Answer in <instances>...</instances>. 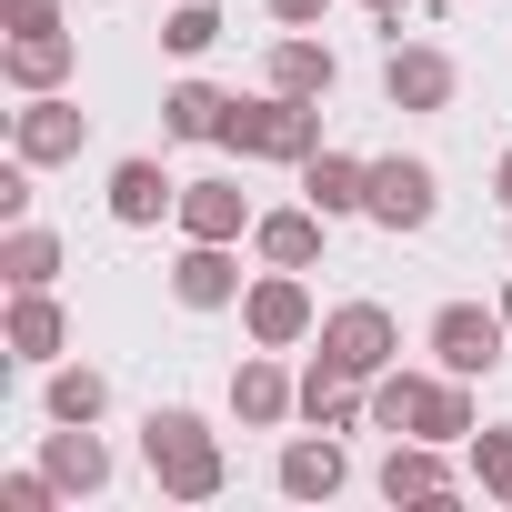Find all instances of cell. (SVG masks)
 <instances>
[{
	"mask_svg": "<svg viewBox=\"0 0 512 512\" xmlns=\"http://www.w3.org/2000/svg\"><path fill=\"white\" fill-rule=\"evenodd\" d=\"M372 422L382 432H412V442H472V402H462V382L442 372H382L372 382Z\"/></svg>",
	"mask_w": 512,
	"mask_h": 512,
	"instance_id": "6da1fadb",
	"label": "cell"
},
{
	"mask_svg": "<svg viewBox=\"0 0 512 512\" xmlns=\"http://www.w3.org/2000/svg\"><path fill=\"white\" fill-rule=\"evenodd\" d=\"M141 462H151V482L171 502H211L221 492V442H211L201 412H151L141 422Z\"/></svg>",
	"mask_w": 512,
	"mask_h": 512,
	"instance_id": "7a4b0ae2",
	"label": "cell"
},
{
	"mask_svg": "<svg viewBox=\"0 0 512 512\" xmlns=\"http://www.w3.org/2000/svg\"><path fill=\"white\" fill-rule=\"evenodd\" d=\"M221 141H231L241 161H312V151H322V111L292 101V91H272V101H231Z\"/></svg>",
	"mask_w": 512,
	"mask_h": 512,
	"instance_id": "3957f363",
	"label": "cell"
},
{
	"mask_svg": "<svg viewBox=\"0 0 512 512\" xmlns=\"http://www.w3.org/2000/svg\"><path fill=\"white\" fill-rule=\"evenodd\" d=\"M392 352H402V332H392V312H382V302H342V312L322 322V362H342L352 382H382V372H392Z\"/></svg>",
	"mask_w": 512,
	"mask_h": 512,
	"instance_id": "277c9868",
	"label": "cell"
},
{
	"mask_svg": "<svg viewBox=\"0 0 512 512\" xmlns=\"http://www.w3.org/2000/svg\"><path fill=\"white\" fill-rule=\"evenodd\" d=\"M502 332H512L502 312H482V302H442V312H432V362H442L452 382H472V372L502 362Z\"/></svg>",
	"mask_w": 512,
	"mask_h": 512,
	"instance_id": "5b68a950",
	"label": "cell"
},
{
	"mask_svg": "<svg viewBox=\"0 0 512 512\" xmlns=\"http://www.w3.org/2000/svg\"><path fill=\"white\" fill-rule=\"evenodd\" d=\"M241 322H251V342H262V352H282V342H302L312 332V292H302V272H262V282H251L241 292Z\"/></svg>",
	"mask_w": 512,
	"mask_h": 512,
	"instance_id": "8992f818",
	"label": "cell"
},
{
	"mask_svg": "<svg viewBox=\"0 0 512 512\" xmlns=\"http://www.w3.org/2000/svg\"><path fill=\"white\" fill-rule=\"evenodd\" d=\"M81 131H91V111L81 101H61V91H31V111L11 121V151L41 171V161H81Z\"/></svg>",
	"mask_w": 512,
	"mask_h": 512,
	"instance_id": "52a82bcc",
	"label": "cell"
},
{
	"mask_svg": "<svg viewBox=\"0 0 512 512\" xmlns=\"http://www.w3.org/2000/svg\"><path fill=\"white\" fill-rule=\"evenodd\" d=\"M452 61L442 51H422V41H392V61H382V91H392V111H442L452 101Z\"/></svg>",
	"mask_w": 512,
	"mask_h": 512,
	"instance_id": "ba28073f",
	"label": "cell"
},
{
	"mask_svg": "<svg viewBox=\"0 0 512 512\" xmlns=\"http://www.w3.org/2000/svg\"><path fill=\"white\" fill-rule=\"evenodd\" d=\"M382 231H422L432 221V171L422 161H372V201H362Z\"/></svg>",
	"mask_w": 512,
	"mask_h": 512,
	"instance_id": "9c48e42d",
	"label": "cell"
},
{
	"mask_svg": "<svg viewBox=\"0 0 512 512\" xmlns=\"http://www.w3.org/2000/svg\"><path fill=\"white\" fill-rule=\"evenodd\" d=\"M171 292H181L191 312H221V302L241 292V262H231V241H191L181 262H171Z\"/></svg>",
	"mask_w": 512,
	"mask_h": 512,
	"instance_id": "30bf717a",
	"label": "cell"
},
{
	"mask_svg": "<svg viewBox=\"0 0 512 512\" xmlns=\"http://www.w3.org/2000/svg\"><path fill=\"white\" fill-rule=\"evenodd\" d=\"M302 191H312L322 221H342V211L372 201V161H352V151H312V161H302Z\"/></svg>",
	"mask_w": 512,
	"mask_h": 512,
	"instance_id": "8fae6325",
	"label": "cell"
},
{
	"mask_svg": "<svg viewBox=\"0 0 512 512\" xmlns=\"http://www.w3.org/2000/svg\"><path fill=\"white\" fill-rule=\"evenodd\" d=\"M181 231H191V241H241V231H251L241 181H181Z\"/></svg>",
	"mask_w": 512,
	"mask_h": 512,
	"instance_id": "7c38bea8",
	"label": "cell"
},
{
	"mask_svg": "<svg viewBox=\"0 0 512 512\" xmlns=\"http://www.w3.org/2000/svg\"><path fill=\"white\" fill-rule=\"evenodd\" d=\"M231 412H241L251 432H272L282 412H302V382H292L282 362H241V372H231Z\"/></svg>",
	"mask_w": 512,
	"mask_h": 512,
	"instance_id": "4fadbf2b",
	"label": "cell"
},
{
	"mask_svg": "<svg viewBox=\"0 0 512 512\" xmlns=\"http://www.w3.org/2000/svg\"><path fill=\"white\" fill-rule=\"evenodd\" d=\"M302 412H312L322 432H352V422L372 412V392H362L342 362H312V372H302Z\"/></svg>",
	"mask_w": 512,
	"mask_h": 512,
	"instance_id": "5bb4252c",
	"label": "cell"
},
{
	"mask_svg": "<svg viewBox=\"0 0 512 512\" xmlns=\"http://www.w3.org/2000/svg\"><path fill=\"white\" fill-rule=\"evenodd\" d=\"M41 472H51L61 492H101V482H111V452L91 442V422H61L51 452H41Z\"/></svg>",
	"mask_w": 512,
	"mask_h": 512,
	"instance_id": "9a60e30c",
	"label": "cell"
},
{
	"mask_svg": "<svg viewBox=\"0 0 512 512\" xmlns=\"http://www.w3.org/2000/svg\"><path fill=\"white\" fill-rule=\"evenodd\" d=\"M251 241H262V262L312 272V262H322V211H262V221H251Z\"/></svg>",
	"mask_w": 512,
	"mask_h": 512,
	"instance_id": "2e32d148",
	"label": "cell"
},
{
	"mask_svg": "<svg viewBox=\"0 0 512 512\" xmlns=\"http://www.w3.org/2000/svg\"><path fill=\"white\" fill-rule=\"evenodd\" d=\"M0 61H11L21 91H61V81H71V31H11Z\"/></svg>",
	"mask_w": 512,
	"mask_h": 512,
	"instance_id": "e0dca14e",
	"label": "cell"
},
{
	"mask_svg": "<svg viewBox=\"0 0 512 512\" xmlns=\"http://www.w3.org/2000/svg\"><path fill=\"white\" fill-rule=\"evenodd\" d=\"M342 472H352V462H342V442H332V432L282 452V492H292V502H332V492H342Z\"/></svg>",
	"mask_w": 512,
	"mask_h": 512,
	"instance_id": "ac0fdd59",
	"label": "cell"
},
{
	"mask_svg": "<svg viewBox=\"0 0 512 512\" xmlns=\"http://www.w3.org/2000/svg\"><path fill=\"white\" fill-rule=\"evenodd\" d=\"M0 332H11V352H21V362H51L71 322H61V302H51V292H11V322H0Z\"/></svg>",
	"mask_w": 512,
	"mask_h": 512,
	"instance_id": "d6986e66",
	"label": "cell"
},
{
	"mask_svg": "<svg viewBox=\"0 0 512 512\" xmlns=\"http://www.w3.org/2000/svg\"><path fill=\"white\" fill-rule=\"evenodd\" d=\"M111 211L121 221H161V211H181V181H161V161H121L111 171Z\"/></svg>",
	"mask_w": 512,
	"mask_h": 512,
	"instance_id": "ffe728a7",
	"label": "cell"
},
{
	"mask_svg": "<svg viewBox=\"0 0 512 512\" xmlns=\"http://www.w3.org/2000/svg\"><path fill=\"white\" fill-rule=\"evenodd\" d=\"M382 492H392V502H442V492H452V462H442L432 442H402V452L382 462Z\"/></svg>",
	"mask_w": 512,
	"mask_h": 512,
	"instance_id": "44dd1931",
	"label": "cell"
},
{
	"mask_svg": "<svg viewBox=\"0 0 512 512\" xmlns=\"http://www.w3.org/2000/svg\"><path fill=\"white\" fill-rule=\"evenodd\" d=\"M0 272H11V292H51L61 241H51V231H31V221H11V241H0Z\"/></svg>",
	"mask_w": 512,
	"mask_h": 512,
	"instance_id": "7402d4cb",
	"label": "cell"
},
{
	"mask_svg": "<svg viewBox=\"0 0 512 512\" xmlns=\"http://www.w3.org/2000/svg\"><path fill=\"white\" fill-rule=\"evenodd\" d=\"M272 91L322 101V91H332V51H322V41H272Z\"/></svg>",
	"mask_w": 512,
	"mask_h": 512,
	"instance_id": "603a6c76",
	"label": "cell"
},
{
	"mask_svg": "<svg viewBox=\"0 0 512 512\" xmlns=\"http://www.w3.org/2000/svg\"><path fill=\"white\" fill-rule=\"evenodd\" d=\"M161 121H171V141H221V121H231V101H221L211 81H181V91L161 101Z\"/></svg>",
	"mask_w": 512,
	"mask_h": 512,
	"instance_id": "cb8c5ba5",
	"label": "cell"
},
{
	"mask_svg": "<svg viewBox=\"0 0 512 512\" xmlns=\"http://www.w3.org/2000/svg\"><path fill=\"white\" fill-rule=\"evenodd\" d=\"M101 402H111L101 372H51V422H101Z\"/></svg>",
	"mask_w": 512,
	"mask_h": 512,
	"instance_id": "d4e9b609",
	"label": "cell"
},
{
	"mask_svg": "<svg viewBox=\"0 0 512 512\" xmlns=\"http://www.w3.org/2000/svg\"><path fill=\"white\" fill-rule=\"evenodd\" d=\"M211 41H221V11H211V0H181V11L161 21V51H181V61L211 51Z\"/></svg>",
	"mask_w": 512,
	"mask_h": 512,
	"instance_id": "484cf974",
	"label": "cell"
},
{
	"mask_svg": "<svg viewBox=\"0 0 512 512\" xmlns=\"http://www.w3.org/2000/svg\"><path fill=\"white\" fill-rule=\"evenodd\" d=\"M472 482L492 502H512V432H472Z\"/></svg>",
	"mask_w": 512,
	"mask_h": 512,
	"instance_id": "4316f807",
	"label": "cell"
},
{
	"mask_svg": "<svg viewBox=\"0 0 512 512\" xmlns=\"http://www.w3.org/2000/svg\"><path fill=\"white\" fill-rule=\"evenodd\" d=\"M51 502H61L51 472H11V482H0V512H51Z\"/></svg>",
	"mask_w": 512,
	"mask_h": 512,
	"instance_id": "83f0119b",
	"label": "cell"
},
{
	"mask_svg": "<svg viewBox=\"0 0 512 512\" xmlns=\"http://www.w3.org/2000/svg\"><path fill=\"white\" fill-rule=\"evenodd\" d=\"M0 21H11V31H61V0H11Z\"/></svg>",
	"mask_w": 512,
	"mask_h": 512,
	"instance_id": "f1b7e54d",
	"label": "cell"
},
{
	"mask_svg": "<svg viewBox=\"0 0 512 512\" xmlns=\"http://www.w3.org/2000/svg\"><path fill=\"white\" fill-rule=\"evenodd\" d=\"M21 211H31V161L0 171V221H21Z\"/></svg>",
	"mask_w": 512,
	"mask_h": 512,
	"instance_id": "f546056e",
	"label": "cell"
},
{
	"mask_svg": "<svg viewBox=\"0 0 512 512\" xmlns=\"http://www.w3.org/2000/svg\"><path fill=\"white\" fill-rule=\"evenodd\" d=\"M322 11H332V0H272V21H292V31H302V21H322Z\"/></svg>",
	"mask_w": 512,
	"mask_h": 512,
	"instance_id": "4dcf8cb0",
	"label": "cell"
},
{
	"mask_svg": "<svg viewBox=\"0 0 512 512\" xmlns=\"http://www.w3.org/2000/svg\"><path fill=\"white\" fill-rule=\"evenodd\" d=\"M372 11H382V21H402V11H412V0H372Z\"/></svg>",
	"mask_w": 512,
	"mask_h": 512,
	"instance_id": "1f68e13d",
	"label": "cell"
},
{
	"mask_svg": "<svg viewBox=\"0 0 512 512\" xmlns=\"http://www.w3.org/2000/svg\"><path fill=\"white\" fill-rule=\"evenodd\" d=\"M492 181H502V201H512V151H502V171H492Z\"/></svg>",
	"mask_w": 512,
	"mask_h": 512,
	"instance_id": "d6a6232c",
	"label": "cell"
},
{
	"mask_svg": "<svg viewBox=\"0 0 512 512\" xmlns=\"http://www.w3.org/2000/svg\"><path fill=\"white\" fill-rule=\"evenodd\" d=\"M502 322H512V282H502Z\"/></svg>",
	"mask_w": 512,
	"mask_h": 512,
	"instance_id": "836d02e7",
	"label": "cell"
}]
</instances>
